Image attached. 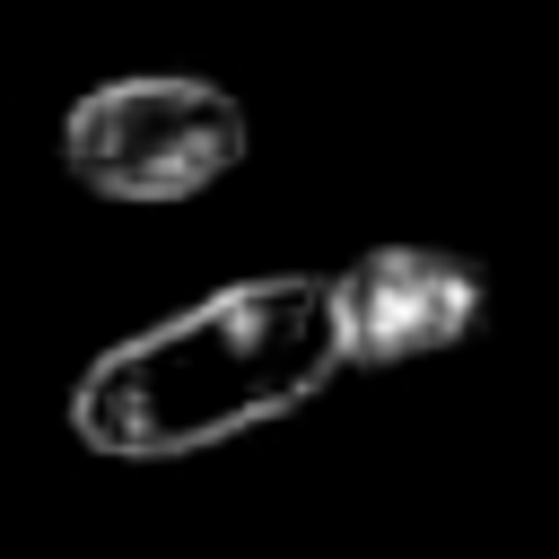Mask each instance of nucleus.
<instances>
[{"instance_id":"obj_1","label":"nucleus","mask_w":559,"mask_h":559,"mask_svg":"<svg viewBox=\"0 0 559 559\" xmlns=\"http://www.w3.org/2000/svg\"><path fill=\"white\" fill-rule=\"evenodd\" d=\"M332 376H341L332 280L262 271L96 349L87 376L70 384V437L105 463H183L306 411Z\"/></svg>"},{"instance_id":"obj_2","label":"nucleus","mask_w":559,"mask_h":559,"mask_svg":"<svg viewBox=\"0 0 559 559\" xmlns=\"http://www.w3.org/2000/svg\"><path fill=\"white\" fill-rule=\"evenodd\" d=\"M245 148H253V122L236 87L192 79V70H131L70 96L61 114V175L122 210L201 201L210 183L245 166Z\"/></svg>"},{"instance_id":"obj_3","label":"nucleus","mask_w":559,"mask_h":559,"mask_svg":"<svg viewBox=\"0 0 559 559\" xmlns=\"http://www.w3.org/2000/svg\"><path fill=\"white\" fill-rule=\"evenodd\" d=\"M323 280H332L341 367H376V376L463 349L489 314V271L454 245H367L349 271Z\"/></svg>"}]
</instances>
